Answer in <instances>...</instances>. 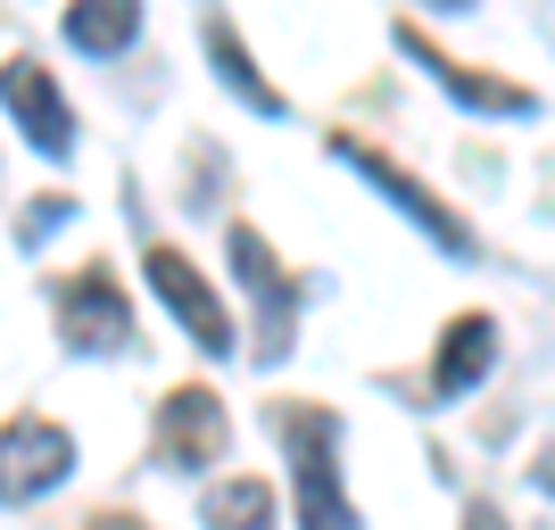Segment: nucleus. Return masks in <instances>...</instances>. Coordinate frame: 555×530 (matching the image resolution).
<instances>
[{
	"instance_id": "f257e3e1",
	"label": "nucleus",
	"mask_w": 555,
	"mask_h": 530,
	"mask_svg": "<svg viewBox=\"0 0 555 530\" xmlns=\"http://www.w3.org/2000/svg\"><path fill=\"white\" fill-rule=\"evenodd\" d=\"M291 489H299V530H357V506L340 489V415L332 406H291Z\"/></svg>"
},
{
	"instance_id": "f03ea898",
	"label": "nucleus",
	"mask_w": 555,
	"mask_h": 530,
	"mask_svg": "<svg viewBox=\"0 0 555 530\" xmlns=\"http://www.w3.org/2000/svg\"><path fill=\"white\" fill-rule=\"evenodd\" d=\"M75 473V439L50 415H17L0 431V506H25V497H50V489Z\"/></svg>"
},
{
	"instance_id": "7ed1b4c3",
	"label": "nucleus",
	"mask_w": 555,
	"mask_h": 530,
	"mask_svg": "<svg viewBox=\"0 0 555 530\" xmlns=\"http://www.w3.org/2000/svg\"><path fill=\"white\" fill-rule=\"evenodd\" d=\"M232 274L249 282V299H257V357L274 365L282 348H291V315H299V282L282 274V257L266 249V232H257V224H232Z\"/></svg>"
},
{
	"instance_id": "20e7f679",
	"label": "nucleus",
	"mask_w": 555,
	"mask_h": 530,
	"mask_svg": "<svg viewBox=\"0 0 555 530\" xmlns=\"http://www.w3.org/2000/svg\"><path fill=\"white\" fill-rule=\"evenodd\" d=\"M332 158H340V166H357V174H365L373 191H390V208L406 216V224H423V232H431V241H440L448 257H473V232H464L456 216H448V208H440V199H431V191H423V183H415V174H406L398 158H382V150H365V141H348V133H332Z\"/></svg>"
},
{
	"instance_id": "39448f33",
	"label": "nucleus",
	"mask_w": 555,
	"mask_h": 530,
	"mask_svg": "<svg viewBox=\"0 0 555 530\" xmlns=\"http://www.w3.org/2000/svg\"><path fill=\"white\" fill-rule=\"evenodd\" d=\"M224 406H216V390H199V382H183V390L158 398V464L166 473H208L216 456H224Z\"/></svg>"
},
{
	"instance_id": "423d86ee",
	"label": "nucleus",
	"mask_w": 555,
	"mask_h": 530,
	"mask_svg": "<svg viewBox=\"0 0 555 530\" xmlns=\"http://www.w3.org/2000/svg\"><path fill=\"white\" fill-rule=\"evenodd\" d=\"M141 266H150V290H158L166 307H175V323H183L191 340L208 348V357H232V315H224V299H216L208 290V274H199V266H191L183 249H150L141 257Z\"/></svg>"
},
{
	"instance_id": "0eeeda50",
	"label": "nucleus",
	"mask_w": 555,
	"mask_h": 530,
	"mask_svg": "<svg viewBox=\"0 0 555 530\" xmlns=\"http://www.w3.org/2000/svg\"><path fill=\"white\" fill-rule=\"evenodd\" d=\"M59 332H67V348H83V357H116V348L133 340V307H125V290L92 266V274H75L67 290H59Z\"/></svg>"
},
{
	"instance_id": "6e6552de",
	"label": "nucleus",
	"mask_w": 555,
	"mask_h": 530,
	"mask_svg": "<svg viewBox=\"0 0 555 530\" xmlns=\"http://www.w3.org/2000/svg\"><path fill=\"white\" fill-rule=\"evenodd\" d=\"M0 100H9V116L25 125V141H34L42 158H67L75 150V108L59 100L42 59H9V67H0Z\"/></svg>"
},
{
	"instance_id": "1a4fd4ad",
	"label": "nucleus",
	"mask_w": 555,
	"mask_h": 530,
	"mask_svg": "<svg viewBox=\"0 0 555 530\" xmlns=\"http://www.w3.org/2000/svg\"><path fill=\"white\" fill-rule=\"evenodd\" d=\"M398 50H406V59H415V67L431 75V83H448V92H456L464 108H481V116H531V92H522V83H506V75H473L464 59L431 50V42L415 34V25H398Z\"/></svg>"
},
{
	"instance_id": "9d476101",
	"label": "nucleus",
	"mask_w": 555,
	"mask_h": 530,
	"mask_svg": "<svg viewBox=\"0 0 555 530\" xmlns=\"http://www.w3.org/2000/svg\"><path fill=\"white\" fill-rule=\"evenodd\" d=\"M489 357H498V323H489V315H456V323H448V340H440V365H431V390L464 398L489 373Z\"/></svg>"
},
{
	"instance_id": "9b49d317",
	"label": "nucleus",
	"mask_w": 555,
	"mask_h": 530,
	"mask_svg": "<svg viewBox=\"0 0 555 530\" xmlns=\"http://www.w3.org/2000/svg\"><path fill=\"white\" fill-rule=\"evenodd\" d=\"M133 34H141V0H75L67 9V42L92 50V59L133 50Z\"/></svg>"
},
{
	"instance_id": "f8f14e48",
	"label": "nucleus",
	"mask_w": 555,
	"mask_h": 530,
	"mask_svg": "<svg viewBox=\"0 0 555 530\" xmlns=\"http://www.w3.org/2000/svg\"><path fill=\"white\" fill-rule=\"evenodd\" d=\"M208 530H274V489L232 473L224 489H208Z\"/></svg>"
},
{
	"instance_id": "ddd939ff",
	"label": "nucleus",
	"mask_w": 555,
	"mask_h": 530,
	"mask_svg": "<svg viewBox=\"0 0 555 530\" xmlns=\"http://www.w3.org/2000/svg\"><path fill=\"white\" fill-rule=\"evenodd\" d=\"M208 50H216V75H224V83L249 100L257 116H282V92L249 67V50H241V34H232V25H208Z\"/></svg>"
},
{
	"instance_id": "4468645a",
	"label": "nucleus",
	"mask_w": 555,
	"mask_h": 530,
	"mask_svg": "<svg viewBox=\"0 0 555 530\" xmlns=\"http://www.w3.org/2000/svg\"><path fill=\"white\" fill-rule=\"evenodd\" d=\"M59 216H67V199H50V208H34V216H25V224H17V232H25V241H42V232L59 224Z\"/></svg>"
},
{
	"instance_id": "2eb2a0df",
	"label": "nucleus",
	"mask_w": 555,
	"mask_h": 530,
	"mask_svg": "<svg viewBox=\"0 0 555 530\" xmlns=\"http://www.w3.org/2000/svg\"><path fill=\"white\" fill-rule=\"evenodd\" d=\"M464 530H506V514L498 506H464Z\"/></svg>"
},
{
	"instance_id": "dca6fc26",
	"label": "nucleus",
	"mask_w": 555,
	"mask_h": 530,
	"mask_svg": "<svg viewBox=\"0 0 555 530\" xmlns=\"http://www.w3.org/2000/svg\"><path fill=\"white\" fill-rule=\"evenodd\" d=\"M92 530H141L133 514H92Z\"/></svg>"
},
{
	"instance_id": "f3484780",
	"label": "nucleus",
	"mask_w": 555,
	"mask_h": 530,
	"mask_svg": "<svg viewBox=\"0 0 555 530\" xmlns=\"http://www.w3.org/2000/svg\"><path fill=\"white\" fill-rule=\"evenodd\" d=\"M539 489H555V448H547V456H539Z\"/></svg>"
},
{
	"instance_id": "a211bd4d",
	"label": "nucleus",
	"mask_w": 555,
	"mask_h": 530,
	"mask_svg": "<svg viewBox=\"0 0 555 530\" xmlns=\"http://www.w3.org/2000/svg\"><path fill=\"white\" fill-rule=\"evenodd\" d=\"M431 9H464V0H431Z\"/></svg>"
}]
</instances>
